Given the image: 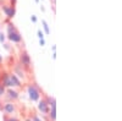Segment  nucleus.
<instances>
[{"instance_id":"17","label":"nucleus","mask_w":122,"mask_h":121,"mask_svg":"<svg viewBox=\"0 0 122 121\" xmlns=\"http://www.w3.org/2000/svg\"><path fill=\"white\" fill-rule=\"evenodd\" d=\"M38 38H39V39L44 38V32L42 31V29H38Z\"/></svg>"},{"instance_id":"11","label":"nucleus","mask_w":122,"mask_h":121,"mask_svg":"<svg viewBox=\"0 0 122 121\" xmlns=\"http://www.w3.org/2000/svg\"><path fill=\"white\" fill-rule=\"evenodd\" d=\"M46 115L49 117V121H55L56 120V108H50L49 113Z\"/></svg>"},{"instance_id":"12","label":"nucleus","mask_w":122,"mask_h":121,"mask_svg":"<svg viewBox=\"0 0 122 121\" xmlns=\"http://www.w3.org/2000/svg\"><path fill=\"white\" fill-rule=\"evenodd\" d=\"M42 25H43V28H44V32L46 34H50V28H49V25H48V22L45 21V20L42 21Z\"/></svg>"},{"instance_id":"2","label":"nucleus","mask_w":122,"mask_h":121,"mask_svg":"<svg viewBox=\"0 0 122 121\" xmlns=\"http://www.w3.org/2000/svg\"><path fill=\"white\" fill-rule=\"evenodd\" d=\"M27 94H28V98L29 100H32V102H38L42 97V89L38 87V84L36 83H29L27 86Z\"/></svg>"},{"instance_id":"4","label":"nucleus","mask_w":122,"mask_h":121,"mask_svg":"<svg viewBox=\"0 0 122 121\" xmlns=\"http://www.w3.org/2000/svg\"><path fill=\"white\" fill-rule=\"evenodd\" d=\"M37 103H38V110H39V113H42L43 115H46L49 113V110H50V106L48 104V100H46L45 95L44 97H40V99L38 100Z\"/></svg>"},{"instance_id":"15","label":"nucleus","mask_w":122,"mask_h":121,"mask_svg":"<svg viewBox=\"0 0 122 121\" xmlns=\"http://www.w3.org/2000/svg\"><path fill=\"white\" fill-rule=\"evenodd\" d=\"M5 39H6V36H5L3 32H0V43H4Z\"/></svg>"},{"instance_id":"16","label":"nucleus","mask_w":122,"mask_h":121,"mask_svg":"<svg viewBox=\"0 0 122 121\" xmlns=\"http://www.w3.org/2000/svg\"><path fill=\"white\" fill-rule=\"evenodd\" d=\"M32 120H33V121H43L37 114H33V115H32Z\"/></svg>"},{"instance_id":"5","label":"nucleus","mask_w":122,"mask_h":121,"mask_svg":"<svg viewBox=\"0 0 122 121\" xmlns=\"http://www.w3.org/2000/svg\"><path fill=\"white\" fill-rule=\"evenodd\" d=\"M1 10H3V12L5 14V16L7 18H10V20L14 18L15 15H16V9L11 4H3L1 5Z\"/></svg>"},{"instance_id":"26","label":"nucleus","mask_w":122,"mask_h":121,"mask_svg":"<svg viewBox=\"0 0 122 121\" xmlns=\"http://www.w3.org/2000/svg\"><path fill=\"white\" fill-rule=\"evenodd\" d=\"M40 1V0H36V3H39Z\"/></svg>"},{"instance_id":"8","label":"nucleus","mask_w":122,"mask_h":121,"mask_svg":"<svg viewBox=\"0 0 122 121\" xmlns=\"http://www.w3.org/2000/svg\"><path fill=\"white\" fill-rule=\"evenodd\" d=\"M14 74L21 79V81H25L27 78V74L25 71V67L21 65V64H16L15 67H14Z\"/></svg>"},{"instance_id":"25","label":"nucleus","mask_w":122,"mask_h":121,"mask_svg":"<svg viewBox=\"0 0 122 121\" xmlns=\"http://www.w3.org/2000/svg\"><path fill=\"white\" fill-rule=\"evenodd\" d=\"M50 1L53 3V5H55V1H56V0H50Z\"/></svg>"},{"instance_id":"24","label":"nucleus","mask_w":122,"mask_h":121,"mask_svg":"<svg viewBox=\"0 0 122 121\" xmlns=\"http://www.w3.org/2000/svg\"><path fill=\"white\" fill-rule=\"evenodd\" d=\"M1 63H3V56L0 55V64H1Z\"/></svg>"},{"instance_id":"19","label":"nucleus","mask_w":122,"mask_h":121,"mask_svg":"<svg viewBox=\"0 0 122 121\" xmlns=\"http://www.w3.org/2000/svg\"><path fill=\"white\" fill-rule=\"evenodd\" d=\"M39 43H40V45H42V47H44V45H45V39H44V38L39 39Z\"/></svg>"},{"instance_id":"6","label":"nucleus","mask_w":122,"mask_h":121,"mask_svg":"<svg viewBox=\"0 0 122 121\" xmlns=\"http://www.w3.org/2000/svg\"><path fill=\"white\" fill-rule=\"evenodd\" d=\"M18 59H20V64H21L25 68L28 70L30 67V56H29V54L26 52V50H22V52L20 53Z\"/></svg>"},{"instance_id":"9","label":"nucleus","mask_w":122,"mask_h":121,"mask_svg":"<svg viewBox=\"0 0 122 121\" xmlns=\"http://www.w3.org/2000/svg\"><path fill=\"white\" fill-rule=\"evenodd\" d=\"M0 83H1L5 88H14L11 78H10V74H7V72L1 74V76H0Z\"/></svg>"},{"instance_id":"10","label":"nucleus","mask_w":122,"mask_h":121,"mask_svg":"<svg viewBox=\"0 0 122 121\" xmlns=\"http://www.w3.org/2000/svg\"><path fill=\"white\" fill-rule=\"evenodd\" d=\"M10 78H11V82H12V87L14 88H21L22 87V81L20 79L14 72L10 74Z\"/></svg>"},{"instance_id":"14","label":"nucleus","mask_w":122,"mask_h":121,"mask_svg":"<svg viewBox=\"0 0 122 121\" xmlns=\"http://www.w3.org/2000/svg\"><path fill=\"white\" fill-rule=\"evenodd\" d=\"M5 92H6V88H5L1 83H0V99L5 95Z\"/></svg>"},{"instance_id":"13","label":"nucleus","mask_w":122,"mask_h":121,"mask_svg":"<svg viewBox=\"0 0 122 121\" xmlns=\"http://www.w3.org/2000/svg\"><path fill=\"white\" fill-rule=\"evenodd\" d=\"M4 121H21V120H20V119H17V117H15L14 115H11V116L4 115Z\"/></svg>"},{"instance_id":"21","label":"nucleus","mask_w":122,"mask_h":121,"mask_svg":"<svg viewBox=\"0 0 122 121\" xmlns=\"http://www.w3.org/2000/svg\"><path fill=\"white\" fill-rule=\"evenodd\" d=\"M51 49H53V52H55V50H56V45H53Z\"/></svg>"},{"instance_id":"18","label":"nucleus","mask_w":122,"mask_h":121,"mask_svg":"<svg viewBox=\"0 0 122 121\" xmlns=\"http://www.w3.org/2000/svg\"><path fill=\"white\" fill-rule=\"evenodd\" d=\"M30 20H32V22H33V23H37V21H38V18H37L36 15H32V16H30Z\"/></svg>"},{"instance_id":"20","label":"nucleus","mask_w":122,"mask_h":121,"mask_svg":"<svg viewBox=\"0 0 122 121\" xmlns=\"http://www.w3.org/2000/svg\"><path fill=\"white\" fill-rule=\"evenodd\" d=\"M16 3H17V0H9V4H11V5H16Z\"/></svg>"},{"instance_id":"1","label":"nucleus","mask_w":122,"mask_h":121,"mask_svg":"<svg viewBox=\"0 0 122 121\" xmlns=\"http://www.w3.org/2000/svg\"><path fill=\"white\" fill-rule=\"evenodd\" d=\"M6 38L11 43H15V44H18V43L22 42L21 33L18 32V29L11 22H7V25H6Z\"/></svg>"},{"instance_id":"3","label":"nucleus","mask_w":122,"mask_h":121,"mask_svg":"<svg viewBox=\"0 0 122 121\" xmlns=\"http://www.w3.org/2000/svg\"><path fill=\"white\" fill-rule=\"evenodd\" d=\"M1 110L4 115H7V116H11V115H15L17 109H16V105H15V102H10V100H6L4 103V105L1 106Z\"/></svg>"},{"instance_id":"22","label":"nucleus","mask_w":122,"mask_h":121,"mask_svg":"<svg viewBox=\"0 0 122 121\" xmlns=\"http://www.w3.org/2000/svg\"><path fill=\"white\" fill-rule=\"evenodd\" d=\"M53 59H56V53L54 52V54H53Z\"/></svg>"},{"instance_id":"23","label":"nucleus","mask_w":122,"mask_h":121,"mask_svg":"<svg viewBox=\"0 0 122 121\" xmlns=\"http://www.w3.org/2000/svg\"><path fill=\"white\" fill-rule=\"evenodd\" d=\"M26 121H33V120H32V117H28V119H26Z\"/></svg>"},{"instance_id":"7","label":"nucleus","mask_w":122,"mask_h":121,"mask_svg":"<svg viewBox=\"0 0 122 121\" xmlns=\"http://www.w3.org/2000/svg\"><path fill=\"white\" fill-rule=\"evenodd\" d=\"M20 98V92L16 90L15 88H6L5 92V99L10 100V102H16V100Z\"/></svg>"}]
</instances>
